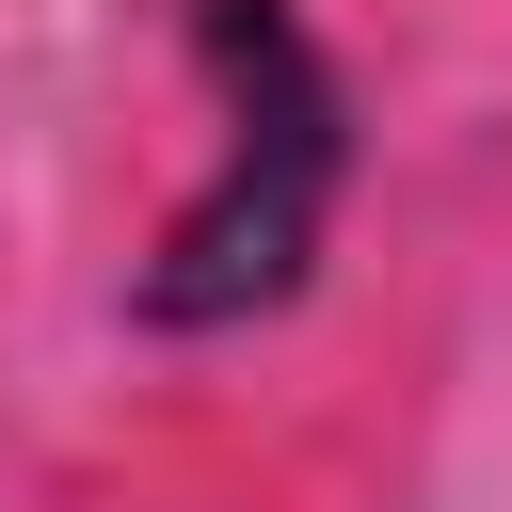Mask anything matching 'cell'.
I'll return each instance as SVG.
<instances>
[{
  "label": "cell",
  "instance_id": "cell-1",
  "mask_svg": "<svg viewBox=\"0 0 512 512\" xmlns=\"http://www.w3.org/2000/svg\"><path fill=\"white\" fill-rule=\"evenodd\" d=\"M176 48L208 80V176L128 272V336H240L320 288L336 192H352V80L304 32V0H176Z\"/></svg>",
  "mask_w": 512,
  "mask_h": 512
}]
</instances>
